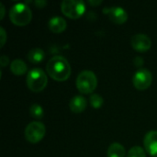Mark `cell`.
I'll return each instance as SVG.
<instances>
[{"label": "cell", "mask_w": 157, "mask_h": 157, "mask_svg": "<svg viewBox=\"0 0 157 157\" xmlns=\"http://www.w3.org/2000/svg\"><path fill=\"white\" fill-rule=\"evenodd\" d=\"M49 75L55 81H66L71 75V66L69 62L63 56L57 55L49 60L46 65Z\"/></svg>", "instance_id": "cell-1"}, {"label": "cell", "mask_w": 157, "mask_h": 157, "mask_svg": "<svg viewBox=\"0 0 157 157\" xmlns=\"http://www.w3.org/2000/svg\"><path fill=\"white\" fill-rule=\"evenodd\" d=\"M9 18L11 22L17 26H26L31 21L32 13L27 5L17 3L10 8Z\"/></svg>", "instance_id": "cell-2"}, {"label": "cell", "mask_w": 157, "mask_h": 157, "mask_svg": "<svg viewBox=\"0 0 157 157\" xmlns=\"http://www.w3.org/2000/svg\"><path fill=\"white\" fill-rule=\"evenodd\" d=\"M98 86L96 75L89 70L82 71L76 78V87L82 94L92 93Z\"/></svg>", "instance_id": "cell-3"}, {"label": "cell", "mask_w": 157, "mask_h": 157, "mask_svg": "<svg viewBox=\"0 0 157 157\" xmlns=\"http://www.w3.org/2000/svg\"><path fill=\"white\" fill-rule=\"evenodd\" d=\"M48 83L46 74L40 68L31 69L27 75V86L32 92L42 91Z\"/></svg>", "instance_id": "cell-4"}, {"label": "cell", "mask_w": 157, "mask_h": 157, "mask_svg": "<svg viewBox=\"0 0 157 157\" xmlns=\"http://www.w3.org/2000/svg\"><path fill=\"white\" fill-rule=\"evenodd\" d=\"M61 9L63 14L67 17L77 19L84 15L86 6L81 0H64L62 2Z\"/></svg>", "instance_id": "cell-5"}, {"label": "cell", "mask_w": 157, "mask_h": 157, "mask_svg": "<svg viewBox=\"0 0 157 157\" xmlns=\"http://www.w3.org/2000/svg\"><path fill=\"white\" fill-rule=\"evenodd\" d=\"M46 133L45 125L40 121H32L28 124L25 129V138L31 144L40 142Z\"/></svg>", "instance_id": "cell-6"}, {"label": "cell", "mask_w": 157, "mask_h": 157, "mask_svg": "<svg viewBox=\"0 0 157 157\" xmlns=\"http://www.w3.org/2000/svg\"><path fill=\"white\" fill-rule=\"evenodd\" d=\"M153 81V75L147 69L138 70L132 78V84L138 90H146L150 87Z\"/></svg>", "instance_id": "cell-7"}, {"label": "cell", "mask_w": 157, "mask_h": 157, "mask_svg": "<svg viewBox=\"0 0 157 157\" xmlns=\"http://www.w3.org/2000/svg\"><path fill=\"white\" fill-rule=\"evenodd\" d=\"M132 48L139 52H145L150 50L152 41L150 38L145 34H136L131 40Z\"/></svg>", "instance_id": "cell-8"}, {"label": "cell", "mask_w": 157, "mask_h": 157, "mask_svg": "<svg viewBox=\"0 0 157 157\" xmlns=\"http://www.w3.org/2000/svg\"><path fill=\"white\" fill-rule=\"evenodd\" d=\"M104 13H106L109 19L115 24H123L128 19L127 12L121 6H112L109 8H105Z\"/></svg>", "instance_id": "cell-9"}, {"label": "cell", "mask_w": 157, "mask_h": 157, "mask_svg": "<svg viewBox=\"0 0 157 157\" xmlns=\"http://www.w3.org/2000/svg\"><path fill=\"white\" fill-rule=\"evenodd\" d=\"M144 145L148 155L157 157V131H150L145 134Z\"/></svg>", "instance_id": "cell-10"}, {"label": "cell", "mask_w": 157, "mask_h": 157, "mask_svg": "<svg viewBox=\"0 0 157 157\" xmlns=\"http://www.w3.org/2000/svg\"><path fill=\"white\" fill-rule=\"evenodd\" d=\"M69 107L72 112L74 113H81L87 107V101L83 96H75L72 98L69 103Z\"/></svg>", "instance_id": "cell-11"}, {"label": "cell", "mask_w": 157, "mask_h": 157, "mask_svg": "<svg viewBox=\"0 0 157 157\" xmlns=\"http://www.w3.org/2000/svg\"><path fill=\"white\" fill-rule=\"evenodd\" d=\"M66 27V21L61 17H54L49 21V29L53 33H61L65 30Z\"/></svg>", "instance_id": "cell-12"}, {"label": "cell", "mask_w": 157, "mask_h": 157, "mask_svg": "<svg viewBox=\"0 0 157 157\" xmlns=\"http://www.w3.org/2000/svg\"><path fill=\"white\" fill-rule=\"evenodd\" d=\"M108 157H125L126 150L123 145L118 143H114L109 145L108 152Z\"/></svg>", "instance_id": "cell-13"}, {"label": "cell", "mask_w": 157, "mask_h": 157, "mask_svg": "<svg viewBox=\"0 0 157 157\" xmlns=\"http://www.w3.org/2000/svg\"><path fill=\"white\" fill-rule=\"evenodd\" d=\"M10 70L11 72L16 75H23L27 73L28 66L27 64L20 59L14 60L10 64Z\"/></svg>", "instance_id": "cell-14"}, {"label": "cell", "mask_w": 157, "mask_h": 157, "mask_svg": "<svg viewBox=\"0 0 157 157\" xmlns=\"http://www.w3.org/2000/svg\"><path fill=\"white\" fill-rule=\"evenodd\" d=\"M44 57H45V53H44L43 50H41L40 48H34V49L30 50L27 55L28 60L32 63H40L44 59Z\"/></svg>", "instance_id": "cell-15"}, {"label": "cell", "mask_w": 157, "mask_h": 157, "mask_svg": "<svg viewBox=\"0 0 157 157\" xmlns=\"http://www.w3.org/2000/svg\"><path fill=\"white\" fill-rule=\"evenodd\" d=\"M29 114L31 115V117L33 119L36 120H41L44 116V111L43 109L41 108V106H40L39 104L35 103L32 104L29 108Z\"/></svg>", "instance_id": "cell-16"}, {"label": "cell", "mask_w": 157, "mask_h": 157, "mask_svg": "<svg viewBox=\"0 0 157 157\" xmlns=\"http://www.w3.org/2000/svg\"><path fill=\"white\" fill-rule=\"evenodd\" d=\"M89 102H90V105L94 109H99L103 105L104 99L98 94H92L89 98Z\"/></svg>", "instance_id": "cell-17"}, {"label": "cell", "mask_w": 157, "mask_h": 157, "mask_svg": "<svg viewBox=\"0 0 157 157\" xmlns=\"http://www.w3.org/2000/svg\"><path fill=\"white\" fill-rule=\"evenodd\" d=\"M127 157H146L145 151L140 146H134L130 149L127 154Z\"/></svg>", "instance_id": "cell-18"}, {"label": "cell", "mask_w": 157, "mask_h": 157, "mask_svg": "<svg viewBox=\"0 0 157 157\" xmlns=\"http://www.w3.org/2000/svg\"><path fill=\"white\" fill-rule=\"evenodd\" d=\"M0 31H1V47H3L6 43V33L5 31V29L1 27L0 28Z\"/></svg>", "instance_id": "cell-19"}, {"label": "cell", "mask_w": 157, "mask_h": 157, "mask_svg": "<svg viewBox=\"0 0 157 157\" xmlns=\"http://www.w3.org/2000/svg\"><path fill=\"white\" fill-rule=\"evenodd\" d=\"M8 62H9V60H8V57L6 55H2L1 56V58H0V63H1V66L2 67L6 66L8 64Z\"/></svg>", "instance_id": "cell-20"}, {"label": "cell", "mask_w": 157, "mask_h": 157, "mask_svg": "<svg viewBox=\"0 0 157 157\" xmlns=\"http://www.w3.org/2000/svg\"><path fill=\"white\" fill-rule=\"evenodd\" d=\"M34 4H35L38 7L41 8V7H44V6L46 5V2H45V1H36V2H34Z\"/></svg>", "instance_id": "cell-21"}, {"label": "cell", "mask_w": 157, "mask_h": 157, "mask_svg": "<svg viewBox=\"0 0 157 157\" xmlns=\"http://www.w3.org/2000/svg\"><path fill=\"white\" fill-rule=\"evenodd\" d=\"M0 9H1V16H0V18L3 19L4 17H5V6L2 3H0Z\"/></svg>", "instance_id": "cell-22"}, {"label": "cell", "mask_w": 157, "mask_h": 157, "mask_svg": "<svg viewBox=\"0 0 157 157\" xmlns=\"http://www.w3.org/2000/svg\"><path fill=\"white\" fill-rule=\"evenodd\" d=\"M88 3L91 5V6H98L101 4V1H88Z\"/></svg>", "instance_id": "cell-23"}]
</instances>
